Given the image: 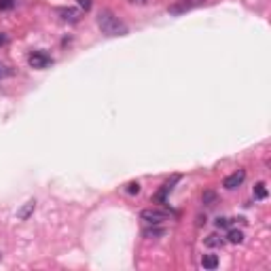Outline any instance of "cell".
I'll return each mask as SVG.
<instances>
[{"mask_svg":"<svg viewBox=\"0 0 271 271\" xmlns=\"http://www.w3.org/2000/svg\"><path fill=\"white\" fill-rule=\"evenodd\" d=\"M97 26H100L102 34H106V36H125L128 34V26L111 11H102L97 15Z\"/></svg>","mask_w":271,"mask_h":271,"instance_id":"obj_1","label":"cell"},{"mask_svg":"<svg viewBox=\"0 0 271 271\" xmlns=\"http://www.w3.org/2000/svg\"><path fill=\"white\" fill-rule=\"evenodd\" d=\"M168 216H170L168 212H165V210H159V207H146V210L140 212V218H142V221L146 223V224H153V227H155V224L159 227V224L163 223V221H168Z\"/></svg>","mask_w":271,"mask_h":271,"instance_id":"obj_2","label":"cell"},{"mask_svg":"<svg viewBox=\"0 0 271 271\" xmlns=\"http://www.w3.org/2000/svg\"><path fill=\"white\" fill-rule=\"evenodd\" d=\"M28 64L32 68H36V70H45L47 66L53 64V57L49 53H45V51H34V53L28 55Z\"/></svg>","mask_w":271,"mask_h":271,"instance_id":"obj_3","label":"cell"},{"mask_svg":"<svg viewBox=\"0 0 271 271\" xmlns=\"http://www.w3.org/2000/svg\"><path fill=\"white\" fill-rule=\"evenodd\" d=\"M244 180H246V170H238V172H233L231 176L224 178V180H223V187L227 189V191H233V189H238Z\"/></svg>","mask_w":271,"mask_h":271,"instance_id":"obj_4","label":"cell"},{"mask_svg":"<svg viewBox=\"0 0 271 271\" xmlns=\"http://www.w3.org/2000/svg\"><path fill=\"white\" fill-rule=\"evenodd\" d=\"M57 15L62 17V21H68V24H77V21L80 19V11L79 9H70V7L57 9Z\"/></svg>","mask_w":271,"mask_h":271,"instance_id":"obj_5","label":"cell"},{"mask_svg":"<svg viewBox=\"0 0 271 271\" xmlns=\"http://www.w3.org/2000/svg\"><path fill=\"white\" fill-rule=\"evenodd\" d=\"M34 210H36V201H34V199L26 201V204L17 210V218H19V221H28V218L34 214Z\"/></svg>","mask_w":271,"mask_h":271,"instance_id":"obj_6","label":"cell"},{"mask_svg":"<svg viewBox=\"0 0 271 271\" xmlns=\"http://www.w3.org/2000/svg\"><path fill=\"white\" fill-rule=\"evenodd\" d=\"M178 180V176L174 178V180H172V182H165L163 184V187H161V191L157 193V195H155V199H157V201H161V204H163V201H165V197H168V193H172V189H174V182Z\"/></svg>","mask_w":271,"mask_h":271,"instance_id":"obj_7","label":"cell"},{"mask_svg":"<svg viewBox=\"0 0 271 271\" xmlns=\"http://www.w3.org/2000/svg\"><path fill=\"white\" fill-rule=\"evenodd\" d=\"M201 265H204V269H216L218 267V256L216 255H204L201 256Z\"/></svg>","mask_w":271,"mask_h":271,"instance_id":"obj_8","label":"cell"},{"mask_svg":"<svg viewBox=\"0 0 271 271\" xmlns=\"http://www.w3.org/2000/svg\"><path fill=\"white\" fill-rule=\"evenodd\" d=\"M204 244L207 248H221L224 244V239L221 238V235H216V233H212V235H207V238L204 239Z\"/></svg>","mask_w":271,"mask_h":271,"instance_id":"obj_9","label":"cell"},{"mask_svg":"<svg viewBox=\"0 0 271 271\" xmlns=\"http://www.w3.org/2000/svg\"><path fill=\"white\" fill-rule=\"evenodd\" d=\"M227 239L231 241V244H241V241H244V233H241L239 229H231V231L227 233Z\"/></svg>","mask_w":271,"mask_h":271,"instance_id":"obj_10","label":"cell"},{"mask_svg":"<svg viewBox=\"0 0 271 271\" xmlns=\"http://www.w3.org/2000/svg\"><path fill=\"white\" fill-rule=\"evenodd\" d=\"M255 197L256 199H265V197H267V189H265V182H256L255 184Z\"/></svg>","mask_w":271,"mask_h":271,"instance_id":"obj_11","label":"cell"},{"mask_svg":"<svg viewBox=\"0 0 271 271\" xmlns=\"http://www.w3.org/2000/svg\"><path fill=\"white\" fill-rule=\"evenodd\" d=\"M233 223H235V218H227V216H218L216 218V227L218 229H227V227H231Z\"/></svg>","mask_w":271,"mask_h":271,"instance_id":"obj_12","label":"cell"},{"mask_svg":"<svg viewBox=\"0 0 271 271\" xmlns=\"http://www.w3.org/2000/svg\"><path fill=\"white\" fill-rule=\"evenodd\" d=\"M159 235H165V229H157V224H155V229L144 231V238H159Z\"/></svg>","mask_w":271,"mask_h":271,"instance_id":"obj_13","label":"cell"},{"mask_svg":"<svg viewBox=\"0 0 271 271\" xmlns=\"http://www.w3.org/2000/svg\"><path fill=\"white\" fill-rule=\"evenodd\" d=\"M201 201H204L206 206H214V201H216V193H212V191H206L204 195H201Z\"/></svg>","mask_w":271,"mask_h":271,"instance_id":"obj_14","label":"cell"},{"mask_svg":"<svg viewBox=\"0 0 271 271\" xmlns=\"http://www.w3.org/2000/svg\"><path fill=\"white\" fill-rule=\"evenodd\" d=\"M125 193H128V195H138V193H140V182L125 184Z\"/></svg>","mask_w":271,"mask_h":271,"instance_id":"obj_15","label":"cell"},{"mask_svg":"<svg viewBox=\"0 0 271 271\" xmlns=\"http://www.w3.org/2000/svg\"><path fill=\"white\" fill-rule=\"evenodd\" d=\"M15 7V0H0V11H11Z\"/></svg>","mask_w":271,"mask_h":271,"instance_id":"obj_16","label":"cell"},{"mask_svg":"<svg viewBox=\"0 0 271 271\" xmlns=\"http://www.w3.org/2000/svg\"><path fill=\"white\" fill-rule=\"evenodd\" d=\"M79 2V7L83 9V11H89L91 9V0H77Z\"/></svg>","mask_w":271,"mask_h":271,"instance_id":"obj_17","label":"cell"},{"mask_svg":"<svg viewBox=\"0 0 271 271\" xmlns=\"http://www.w3.org/2000/svg\"><path fill=\"white\" fill-rule=\"evenodd\" d=\"M7 43H9V36H7V34H2V32H0V47H4Z\"/></svg>","mask_w":271,"mask_h":271,"instance_id":"obj_18","label":"cell"},{"mask_svg":"<svg viewBox=\"0 0 271 271\" xmlns=\"http://www.w3.org/2000/svg\"><path fill=\"white\" fill-rule=\"evenodd\" d=\"M184 2H189V4H191V7H195V4H201V2H204V0H184Z\"/></svg>","mask_w":271,"mask_h":271,"instance_id":"obj_19","label":"cell"},{"mask_svg":"<svg viewBox=\"0 0 271 271\" xmlns=\"http://www.w3.org/2000/svg\"><path fill=\"white\" fill-rule=\"evenodd\" d=\"M2 74H4V68H2V66H0V77H2Z\"/></svg>","mask_w":271,"mask_h":271,"instance_id":"obj_20","label":"cell"},{"mask_svg":"<svg viewBox=\"0 0 271 271\" xmlns=\"http://www.w3.org/2000/svg\"><path fill=\"white\" fill-rule=\"evenodd\" d=\"M0 261H2V252H0Z\"/></svg>","mask_w":271,"mask_h":271,"instance_id":"obj_21","label":"cell"}]
</instances>
